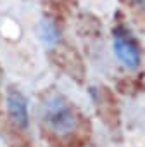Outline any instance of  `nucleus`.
Listing matches in <instances>:
<instances>
[{"instance_id": "nucleus-1", "label": "nucleus", "mask_w": 145, "mask_h": 147, "mask_svg": "<svg viewBox=\"0 0 145 147\" xmlns=\"http://www.w3.org/2000/svg\"><path fill=\"white\" fill-rule=\"evenodd\" d=\"M42 119L55 135H67L76 128V114L72 107L57 94L48 95L42 104Z\"/></svg>"}, {"instance_id": "nucleus-2", "label": "nucleus", "mask_w": 145, "mask_h": 147, "mask_svg": "<svg viewBox=\"0 0 145 147\" xmlns=\"http://www.w3.org/2000/svg\"><path fill=\"white\" fill-rule=\"evenodd\" d=\"M112 47L116 52V57L123 62L124 67L128 69H136L140 64V52L136 49V45L133 43V40L121 30L114 31L112 36Z\"/></svg>"}, {"instance_id": "nucleus-3", "label": "nucleus", "mask_w": 145, "mask_h": 147, "mask_svg": "<svg viewBox=\"0 0 145 147\" xmlns=\"http://www.w3.org/2000/svg\"><path fill=\"white\" fill-rule=\"evenodd\" d=\"M7 111L9 116L12 119V123L19 128H26L30 123V116H28V100L26 97L17 92V90H11L7 94Z\"/></svg>"}, {"instance_id": "nucleus-4", "label": "nucleus", "mask_w": 145, "mask_h": 147, "mask_svg": "<svg viewBox=\"0 0 145 147\" xmlns=\"http://www.w3.org/2000/svg\"><path fill=\"white\" fill-rule=\"evenodd\" d=\"M36 31H38L40 40L45 42V43H55V42L59 40V31H57L55 24H54L50 19H42V21L38 23Z\"/></svg>"}]
</instances>
